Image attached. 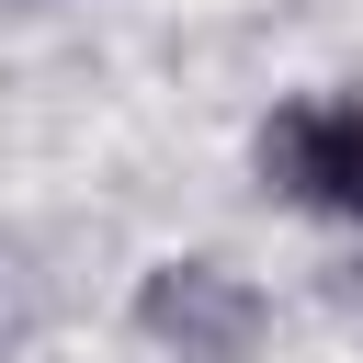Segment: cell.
I'll list each match as a JSON object with an SVG mask.
<instances>
[{
  "mask_svg": "<svg viewBox=\"0 0 363 363\" xmlns=\"http://www.w3.org/2000/svg\"><path fill=\"white\" fill-rule=\"evenodd\" d=\"M250 170L284 216H318V227H363V79H329V91H284L261 125H250Z\"/></svg>",
  "mask_w": 363,
  "mask_h": 363,
  "instance_id": "1",
  "label": "cell"
},
{
  "mask_svg": "<svg viewBox=\"0 0 363 363\" xmlns=\"http://www.w3.org/2000/svg\"><path fill=\"white\" fill-rule=\"evenodd\" d=\"M125 318H136V340L170 352V363H250V352L272 340V295H261L238 261H216V250H170V261H147Z\"/></svg>",
  "mask_w": 363,
  "mask_h": 363,
  "instance_id": "2",
  "label": "cell"
},
{
  "mask_svg": "<svg viewBox=\"0 0 363 363\" xmlns=\"http://www.w3.org/2000/svg\"><path fill=\"white\" fill-rule=\"evenodd\" d=\"M340 295H352V318H363V261H352V284H340Z\"/></svg>",
  "mask_w": 363,
  "mask_h": 363,
  "instance_id": "3",
  "label": "cell"
}]
</instances>
